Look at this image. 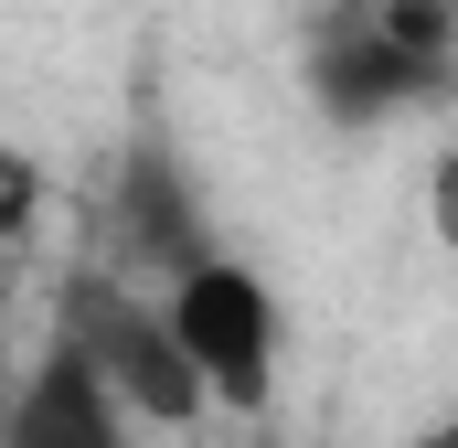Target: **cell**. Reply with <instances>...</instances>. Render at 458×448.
<instances>
[{"instance_id":"1","label":"cell","mask_w":458,"mask_h":448,"mask_svg":"<svg viewBox=\"0 0 458 448\" xmlns=\"http://www.w3.org/2000/svg\"><path fill=\"white\" fill-rule=\"evenodd\" d=\"M171 332H182V352L203 363V384L225 395V406H267V374H277V299L245 278V267H225V256H192L182 267V289H171Z\"/></svg>"},{"instance_id":"2","label":"cell","mask_w":458,"mask_h":448,"mask_svg":"<svg viewBox=\"0 0 458 448\" xmlns=\"http://www.w3.org/2000/svg\"><path fill=\"white\" fill-rule=\"evenodd\" d=\"M75 341L97 352V374H107V384L139 406V417L182 427V417L203 406V363L182 352L171 310H139V299H107V289H86V299H75Z\"/></svg>"},{"instance_id":"3","label":"cell","mask_w":458,"mask_h":448,"mask_svg":"<svg viewBox=\"0 0 458 448\" xmlns=\"http://www.w3.org/2000/svg\"><path fill=\"white\" fill-rule=\"evenodd\" d=\"M0 448H128L117 438V384L97 374V352L64 332L11 395V438Z\"/></svg>"},{"instance_id":"4","label":"cell","mask_w":458,"mask_h":448,"mask_svg":"<svg viewBox=\"0 0 458 448\" xmlns=\"http://www.w3.org/2000/svg\"><path fill=\"white\" fill-rule=\"evenodd\" d=\"M437 75H448L437 54H405V43H394V32H373V22H362V32H331V43L310 54V86H320V108L352 117V128H362V117L416 108Z\"/></svg>"},{"instance_id":"5","label":"cell","mask_w":458,"mask_h":448,"mask_svg":"<svg viewBox=\"0 0 458 448\" xmlns=\"http://www.w3.org/2000/svg\"><path fill=\"white\" fill-rule=\"evenodd\" d=\"M117 224H128V246L160 256V267H192V256H203V235H192V193H182L171 150H128V171H117Z\"/></svg>"},{"instance_id":"6","label":"cell","mask_w":458,"mask_h":448,"mask_svg":"<svg viewBox=\"0 0 458 448\" xmlns=\"http://www.w3.org/2000/svg\"><path fill=\"white\" fill-rule=\"evenodd\" d=\"M373 32H394L405 54H437V65H448V32H458V0H373Z\"/></svg>"},{"instance_id":"7","label":"cell","mask_w":458,"mask_h":448,"mask_svg":"<svg viewBox=\"0 0 458 448\" xmlns=\"http://www.w3.org/2000/svg\"><path fill=\"white\" fill-rule=\"evenodd\" d=\"M32 214V171H21V160H11V150H0V235H11V224Z\"/></svg>"},{"instance_id":"8","label":"cell","mask_w":458,"mask_h":448,"mask_svg":"<svg viewBox=\"0 0 458 448\" xmlns=\"http://www.w3.org/2000/svg\"><path fill=\"white\" fill-rule=\"evenodd\" d=\"M437 235L458 246V160H437Z\"/></svg>"},{"instance_id":"9","label":"cell","mask_w":458,"mask_h":448,"mask_svg":"<svg viewBox=\"0 0 458 448\" xmlns=\"http://www.w3.org/2000/svg\"><path fill=\"white\" fill-rule=\"evenodd\" d=\"M416 448H458V427H427V438H416Z\"/></svg>"}]
</instances>
